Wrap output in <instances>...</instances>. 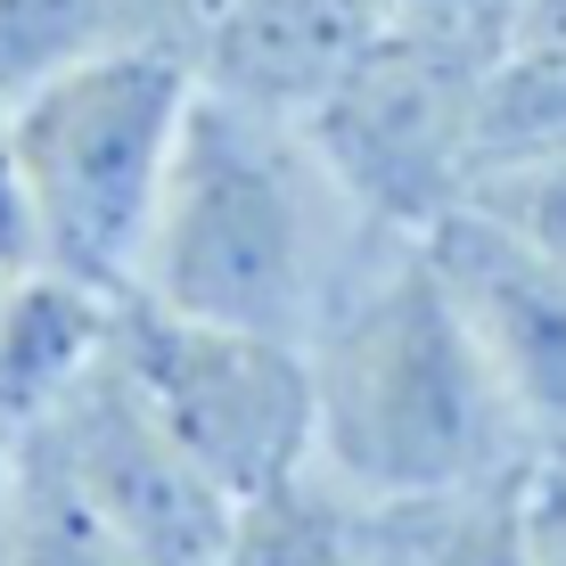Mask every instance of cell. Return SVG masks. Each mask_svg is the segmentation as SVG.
Masks as SVG:
<instances>
[{"label":"cell","mask_w":566,"mask_h":566,"mask_svg":"<svg viewBox=\"0 0 566 566\" xmlns=\"http://www.w3.org/2000/svg\"><path fill=\"white\" fill-rule=\"evenodd\" d=\"M534 566H566V468H534Z\"/></svg>","instance_id":"17"},{"label":"cell","mask_w":566,"mask_h":566,"mask_svg":"<svg viewBox=\"0 0 566 566\" xmlns=\"http://www.w3.org/2000/svg\"><path fill=\"white\" fill-rule=\"evenodd\" d=\"M510 42L566 50V0H517V33H510Z\"/></svg>","instance_id":"18"},{"label":"cell","mask_w":566,"mask_h":566,"mask_svg":"<svg viewBox=\"0 0 566 566\" xmlns=\"http://www.w3.org/2000/svg\"><path fill=\"white\" fill-rule=\"evenodd\" d=\"M468 213L501 222L510 239L542 247V255L566 263V148L551 156H501V165H476L468 172Z\"/></svg>","instance_id":"14"},{"label":"cell","mask_w":566,"mask_h":566,"mask_svg":"<svg viewBox=\"0 0 566 566\" xmlns=\"http://www.w3.org/2000/svg\"><path fill=\"white\" fill-rule=\"evenodd\" d=\"M0 280H9V271H0Z\"/></svg>","instance_id":"21"},{"label":"cell","mask_w":566,"mask_h":566,"mask_svg":"<svg viewBox=\"0 0 566 566\" xmlns=\"http://www.w3.org/2000/svg\"><path fill=\"white\" fill-rule=\"evenodd\" d=\"M436 280L468 312L501 395L525 427L542 468H566V263L510 239L501 222L452 206L436 230H419Z\"/></svg>","instance_id":"7"},{"label":"cell","mask_w":566,"mask_h":566,"mask_svg":"<svg viewBox=\"0 0 566 566\" xmlns=\"http://www.w3.org/2000/svg\"><path fill=\"white\" fill-rule=\"evenodd\" d=\"M386 9L419 17V25H452L468 42H493V50H510V33H517V0H386Z\"/></svg>","instance_id":"16"},{"label":"cell","mask_w":566,"mask_h":566,"mask_svg":"<svg viewBox=\"0 0 566 566\" xmlns=\"http://www.w3.org/2000/svg\"><path fill=\"white\" fill-rule=\"evenodd\" d=\"M33 263H42V222H33V189L17 165L9 115H0V271H33Z\"/></svg>","instance_id":"15"},{"label":"cell","mask_w":566,"mask_h":566,"mask_svg":"<svg viewBox=\"0 0 566 566\" xmlns=\"http://www.w3.org/2000/svg\"><path fill=\"white\" fill-rule=\"evenodd\" d=\"M206 9H222V0H156V17H165V33H172V42H189V25H198Z\"/></svg>","instance_id":"19"},{"label":"cell","mask_w":566,"mask_h":566,"mask_svg":"<svg viewBox=\"0 0 566 566\" xmlns=\"http://www.w3.org/2000/svg\"><path fill=\"white\" fill-rule=\"evenodd\" d=\"M534 476L354 501L361 566H534Z\"/></svg>","instance_id":"10"},{"label":"cell","mask_w":566,"mask_h":566,"mask_svg":"<svg viewBox=\"0 0 566 566\" xmlns=\"http://www.w3.org/2000/svg\"><path fill=\"white\" fill-rule=\"evenodd\" d=\"M124 42H172L156 0H0V107L42 74Z\"/></svg>","instance_id":"12"},{"label":"cell","mask_w":566,"mask_h":566,"mask_svg":"<svg viewBox=\"0 0 566 566\" xmlns=\"http://www.w3.org/2000/svg\"><path fill=\"white\" fill-rule=\"evenodd\" d=\"M115 312H124V296L57 263L9 271L0 280V427L33 436L115 354Z\"/></svg>","instance_id":"9"},{"label":"cell","mask_w":566,"mask_h":566,"mask_svg":"<svg viewBox=\"0 0 566 566\" xmlns=\"http://www.w3.org/2000/svg\"><path fill=\"white\" fill-rule=\"evenodd\" d=\"M0 558L9 566H140L132 542L99 517V501L33 436L17 443L9 493H0Z\"/></svg>","instance_id":"11"},{"label":"cell","mask_w":566,"mask_h":566,"mask_svg":"<svg viewBox=\"0 0 566 566\" xmlns=\"http://www.w3.org/2000/svg\"><path fill=\"white\" fill-rule=\"evenodd\" d=\"M402 247L304 124L198 91L132 296L312 345Z\"/></svg>","instance_id":"1"},{"label":"cell","mask_w":566,"mask_h":566,"mask_svg":"<svg viewBox=\"0 0 566 566\" xmlns=\"http://www.w3.org/2000/svg\"><path fill=\"white\" fill-rule=\"evenodd\" d=\"M386 0H222L189 25L181 50L213 99L312 124L321 99L354 74V57L386 33Z\"/></svg>","instance_id":"8"},{"label":"cell","mask_w":566,"mask_h":566,"mask_svg":"<svg viewBox=\"0 0 566 566\" xmlns=\"http://www.w3.org/2000/svg\"><path fill=\"white\" fill-rule=\"evenodd\" d=\"M0 566H9V558H0Z\"/></svg>","instance_id":"22"},{"label":"cell","mask_w":566,"mask_h":566,"mask_svg":"<svg viewBox=\"0 0 566 566\" xmlns=\"http://www.w3.org/2000/svg\"><path fill=\"white\" fill-rule=\"evenodd\" d=\"M493 42H468L452 25L386 17V33L354 57L337 91L312 115V140L337 165V181L378 213L386 230L419 239L468 198L476 172V91L493 74Z\"/></svg>","instance_id":"5"},{"label":"cell","mask_w":566,"mask_h":566,"mask_svg":"<svg viewBox=\"0 0 566 566\" xmlns=\"http://www.w3.org/2000/svg\"><path fill=\"white\" fill-rule=\"evenodd\" d=\"M213 566H361L354 551V501L328 476H296L280 493L247 501L230 517Z\"/></svg>","instance_id":"13"},{"label":"cell","mask_w":566,"mask_h":566,"mask_svg":"<svg viewBox=\"0 0 566 566\" xmlns=\"http://www.w3.org/2000/svg\"><path fill=\"white\" fill-rule=\"evenodd\" d=\"M33 443L57 452V468L99 501V517L132 542L140 566H213L230 517H239V501L148 419V402L115 378V361L91 369L33 427Z\"/></svg>","instance_id":"6"},{"label":"cell","mask_w":566,"mask_h":566,"mask_svg":"<svg viewBox=\"0 0 566 566\" xmlns=\"http://www.w3.org/2000/svg\"><path fill=\"white\" fill-rule=\"evenodd\" d=\"M189 107H198V66L181 42H124L74 57L0 107L33 189L42 263L107 296H132Z\"/></svg>","instance_id":"3"},{"label":"cell","mask_w":566,"mask_h":566,"mask_svg":"<svg viewBox=\"0 0 566 566\" xmlns=\"http://www.w3.org/2000/svg\"><path fill=\"white\" fill-rule=\"evenodd\" d=\"M107 361L148 402V419L239 510L312 476V354L304 345L124 296Z\"/></svg>","instance_id":"4"},{"label":"cell","mask_w":566,"mask_h":566,"mask_svg":"<svg viewBox=\"0 0 566 566\" xmlns=\"http://www.w3.org/2000/svg\"><path fill=\"white\" fill-rule=\"evenodd\" d=\"M17 443H25V436H17V427H0V493H9V468H17Z\"/></svg>","instance_id":"20"},{"label":"cell","mask_w":566,"mask_h":566,"mask_svg":"<svg viewBox=\"0 0 566 566\" xmlns=\"http://www.w3.org/2000/svg\"><path fill=\"white\" fill-rule=\"evenodd\" d=\"M312 354V476L345 501L460 493L534 476V443L501 395L468 312L411 239L304 345Z\"/></svg>","instance_id":"2"}]
</instances>
